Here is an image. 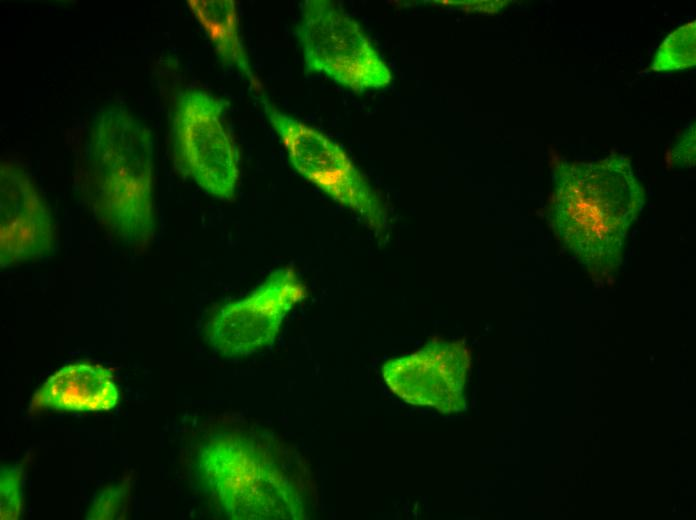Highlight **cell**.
Listing matches in <instances>:
<instances>
[{"instance_id":"obj_4","label":"cell","mask_w":696,"mask_h":520,"mask_svg":"<svg viewBox=\"0 0 696 520\" xmlns=\"http://www.w3.org/2000/svg\"><path fill=\"white\" fill-rule=\"evenodd\" d=\"M306 70L356 92L386 87L392 73L359 24L328 0H307L297 28Z\"/></svg>"},{"instance_id":"obj_12","label":"cell","mask_w":696,"mask_h":520,"mask_svg":"<svg viewBox=\"0 0 696 520\" xmlns=\"http://www.w3.org/2000/svg\"><path fill=\"white\" fill-rule=\"evenodd\" d=\"M696 64V22H688L672 31L655 53L651 70L670 72Z\"/></svg>"},{"instance_id":"obj_5","label":"cell","mask_w":696,"mask_h":520,"mask_svg":"<svg viewBox=\"0 0 696 520\" xmlns=\"http://www.w3.org/2000/svg\"><path fill=\"white\" fill-rule=\"evenodd\" d=\"M261 103L295 170L381 232L385 227V212L345 151L321 131L281 112L265 99Z\"/></svg>"},{"instance_id":"obj_11","label":"cell","mask_w":696,"mask_h":520,"mask_svg":"<svg viewBox=\"0 0 696 520\" xmlns=\"http://www.w3.org/2000/svg\"><path fill=\"white\" fill-rule=\"evenodd\" d=\"M187 6L201 24L221 60L239 69L257 90L254 75L243 46L237 2L234 0H188Z\"/></svg>"},{"instance_id":"obj_13","label":"cell","mask_w":696,"mask_h":520,"mask_svg":"<svg viewBox=\"0 0 696 520\" xmlns=\"http://www.w3.org/2000/svg\"><path fill=\"white\" fill-rule=\"evenodd\" d=\"M21 469L18 467L1 469V519H17L22 508Z\"/></svg>"},{"instance_id":"obj_3","label":"cell","mask_w":696,"mask_h":520,"mask_svg":"<svg viewBox=\"0 0 696 520\" xmlns=\"http://www.w3.org/2000/svg\"><path fill=\"white\" fill-rule=\"evenodd\" d=\"M199 471L214 500L232 519H301L294 485L252 442L223 435L202 448Z\"/></svg>"},{"instance_id":"obj_9","label":"cell","mask_w":696,"mask_h":520,"mask_svg":"<svg viewBox=\"0 0 696 520\" xmlns=\"http://www.w3.org/2000/svg\"><path fill=\"white\" fill-rule=\"evenodd\" d=\"M53 225L44 199L16 164L0 165V263L2 267L50 252Z\"/></svg>"},{"instance_id":"obj_10","label":"cell","mask_w":696,"mask_h":520,"mask_svg":"<svg viewBox=\"0 0 696 520\" xmlns=\"http://www.w3.org/2000/svg\"><path fill=\"white\" fill-rule=\"evenodd\" d=\"M118 391L110 371L89 363L67 365L35 392L32 408L102 411L113 408Z\"/></svg>"},{"instance_id":"obj_8","label":"cell","mask_w":696,"mask_h":520,"mask_svg":"<svg viewBox=\"0 0 696 520\" xmlns=\"http://www.w3.org/2000/svg\"><path fill=\"white\" fill-rule=\"evenodd\" d=\"M470 355L461 343L434 340L382 366L389 390L404 402L444 414L466 409L465 383Z\"/></svg>"},{"instance_id":"obj_6","label":"cell","mask_w":696,"mask_h":520,"mask_svg":"<svg viewBox=\"0 0 696 520\" xmlns=\"http://www.w3.org/2000/svg\"><path fill=\"white\" fill-rule=\"evenodd\" d=\"M224 102L201 90L182 93L173 117L178 169L219 199H232L239 177L238 153L224 122Z\"/></svg>"},{"instance_id":"obj_2","label":"cell","mask_w":696,"mask_h":520,"mask_svg":"<svg viewBox=\"0 0 696 520\" xmlns=\"http://www.w3.org/2000/svg\"><path fill=\"white\" fill-rule=\"evenodd\" d=\"M90 154L98 218L123 242L147 244L155 230L151 131L125 108H105L94 120Z\"/></svg>"},{"instance_id":"obj_1","label":"cell","mask_w":696,"mask_h":520,"mask_svg":"<svg viewBox=\"0 0 696 520\" xmlns=\"http://www.w3.org/2000/svg\"><path fill=\"white\" fill-rule=\"evenodd\" d=\"M643 205L630 160L611 155L559 163L548 215L564 247L592 276L605 278L620 267L628 230Z\"/></svg>"},{"instance_id":"obj_14","label":"cell","mask_w":696,"mask_h":520,"mask_svg":"<svg viewBox=\"0 0 696 520\" xmlns=\"http://www.w3.org/2000/svg\"><path fill=\"white\" fill-rule=\"evenodd\" d=\"M671 163L677 167L695 164V123H691L671 152Z\"/></svg>"},{"instance_id":"obj_7","label":"cell","mask_w":696,"mask_h":520,"mask_svg":"<svg viewBox=\"0 0 696 520\" xmlns=\"http://www.w3.org/2000/svg\"><path fill=\"white\" fill-rule=\"evenodd\" d=\"M306 293L292 269L276 270L245 298L223 305L207 325V339L224 356L250 355L273 342Z\"/></svg>"}]
</instances>
